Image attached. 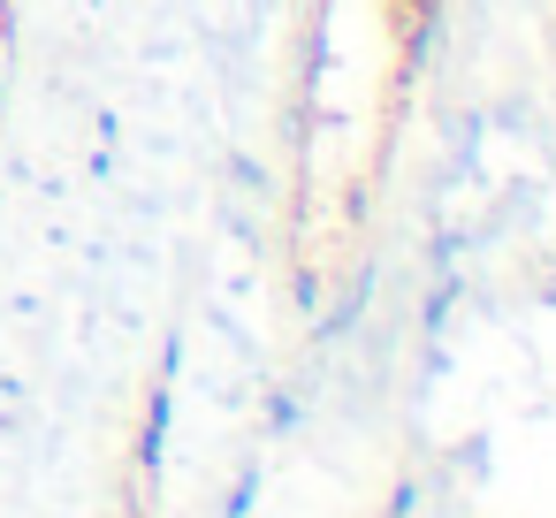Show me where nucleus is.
Segmentation results:
<instances>
[]
</instances>
